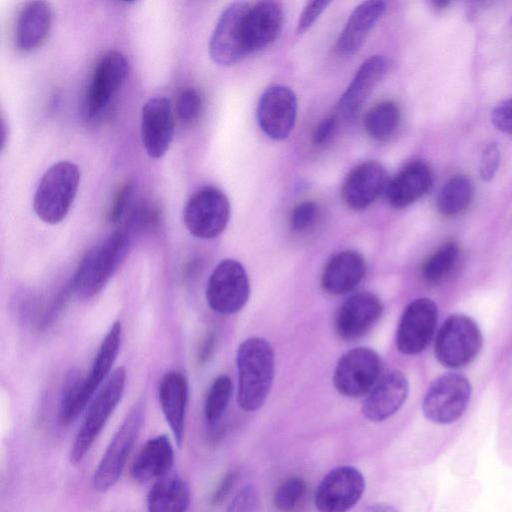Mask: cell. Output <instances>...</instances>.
<instances>
[{
  "label": "cell",
  "mask_w": 512,
  "mask_h": 512,
  "mask_svg": "<svg viewBox=\"0 0 512 512\" xmlns=\"http://www.w3.org/2000/svg\"><path fill=\"white\" fill-rule=\"evenodd\" d=\"M383 307L379 298L370 292H359L345 300L335 317V330L344 340L364 336L378 321Z\"/></svg>",
  "instance_id": "e0dca14e"
},
{
  "label": "cell",
  "mask_w": 512,
  "mask_h": 512,
  "mask_svg": "<svg viewBox=\"0 0 512 512\" xmlns=\"http://www.w3.org/2000/svg\"><path fill=\"white\" fill-rule=\"evenodd\" d=\"M472 184L470 180L457 175L442 187L437 198V209L444 216H453L463 211L471 201Z\"/></svg>",
  "instance_id": "1f68e13d"
},
{
  "label": "cell",
  "mask_w": 512,
  "mask_h": 512,
  "mask_svg": "<svg viewBox=\"0 0 512 512\" xmlns=\"http://www.w3.org/2000/svg\"><path fill=\"white\" fill-rule=\"evenodd\" d=\"M431 183L430 168L421 161L411 162L387 184L385 189L387 201L397 209L407 207L421 198L428 191Z\"/></svg>",
  "instance_id": "484cf974"
},
{
  "label": "cell",
  "mask_w": 512,
  "mask_h": 512,
  "mask_svg": "<svg viewBox=\"0 0 512 512\" xmlns=\"http://www.w3.org/2000/svg\"><path fill=\"white\" fill-rule=\"evenodd\" d=\"M230 203L220 189L206 186L196 191L187 201L183 219L187 230L200 239L220 235L230 219Z\"/></svg>",
  "instance_id": "30bf717a"
},
{
  "label": "cell",
  "mask_w": 512,
  "mask_h": 512,
  "mask_svg": "<svg viewBox=\"0 0 512 512\" xmlns=\"http://www.w3.org/2000/svg\"><path fill=\"white\" fill-rule=\"evenodd\" d=\"M249 292V280L243 265L234 259H224L209 277L206 300L213 311L230 315L245 306Z\"/></svg>",
  "instance_id": "8fae6325"
},
{
  "label": "cell",
  "mask_w": 512,
  "mask_h": 512,
  "mask_svg": "<svg viewBox=\"0 0 512 512\" xmlns=\"http://www.w3.org/2000/svg\"><path fill=\"white\" fill-rule=\"evenodd\" d=\"M338 123V118L335 115L328 116L321 120L316 126L312 141L316 146L326 144L334 135Z\"/></svg>",
  "instance_id": "7bdbcfd3"
},
{
  "label": "cell",
  "mask_w": 512,
  "mask_h": 512,
  "mask_svg": "<svg viewBox=\"0 0 512 512\" xmlns=\"http://www.w3.org/2000/svg\"><path fill=\"white\" fill-rule=\"evenodd\" d=\"M409 384L396 369L385 372L363 402V416L371 422H381L393 416L405 403Z\"/></svg>",
  "instance_id": "ac0fdd59"
},
{
  "label": "cell",
  "mask_w": 512,
  "mask_h": 512,
  "mask_svg": "<svg viewBox=\"0 0 512 512\" xmlns=\"http://www.w3.org/2000/svg\"><path fill=\"white\" fill-rule=\"evenodd\" d=\"M387 68L388 61L382 55L371 56L361 64L338 102L339 112L345 119H352L359 113Z\"/></svg>",
  "instance_id": "ffe728a7"
},
{
  "label": "cell",
  "mask_w": 512,
  "mask_h": 512,
  "mask_svg": "<svg viewBox=\"0 0 512 512\" xmlns=\"http://www.w3.org/2000/svg\"><path fill=\"white\" fill-rule=\"evenodd\" d=\"M79 181V168L72 162L60 161L49 167L34 194L36 215L47 224L61 222L75 199Z\"/></svg>",
  "instance_id": "3957f363"
},
{
  "label": "cell",
  "mask_w": 512,
  "mask_h": 512,
  "mask_svg": "<svg viewBox=\"0 0 512 512\" xmlns=\"http://www.w3.org/2000/svg\"><path fill=\"white\" fill-rule=\"evenodd\" d=\"M491 121L498 130L512 135V98L505 100L493 109Z\"/></svg>",
  "instance_id": "b9f144b4"
},
{
  "label": "cell",
  "mask_w": 512,
  "mask_h": 512,
  "mask_svg": "<svg viewBox=\"0 0 512 512\" xmlns=\"http://www.w3.org/2000/svg\"><path fill=\"white\" fill-rule=\"evenodd\" d=\"M482 334L477 323L462 314L450 315L442 324L435 341V356L448 368H460L478 355Z\"/></svg>",
  "instance_id": "52a82bcc"
},
{
  "label": "cell",
  "mask_w": 512,
  "mask_h": 512,
  "mask_svg": "<svg viewBox=\"0 0 512 512\" xmlns=\"http://www.w3.org/2000/svg\"><path fill=\"white\" fill-rule=\"evenodd\" d=\"M259 493L252 484L242 487L230 502L226 512H258Z\"/></svg>",
  "instance_id": "74e56055"
},
{
  "label": "cell",
  "mask_w": 512,
  "mask_h": 512,
  "mask_svg": "<svg viewBox=\"0 0 512 512\" xmlns=\"http://www.w3.org/2000/svg\"><path fill=\"white\" fill-rule=\"evenodd\" d=\"M202 107L201 96L192 87L182 90L176 101V114L183 122H192L200 114Z\"/></svg>",
  "instance_id": "d590c367"
},
{
  "label": "cell",
  "mask_w": 512,
  "mask_h": 512,
  "mask_svg": "<svg viewBox=\"0 0 512 512\" xmlns=\"http://www.w3.org/2000/svg\"><path fill=\"white\" fill-rule=\"evenodd\" d=\"M331 4V1H310L300 13L297 23V34L305 33L318 19L322 12Z\"/></svg>",
  "instance_id": "ab89813d"
},
{
  "label": "cell",
  "mask_w": 512,
  "mask_h": 512,
  "mask_svg": "<svg viewBox=\"0 0 512 512\" xmlns=\"http://www.w3.org/2000/svg\"><path fill=\"white\" fill-rule=\"evenodd\" d=\"M145 419V401L138 400L107 446L92 478L97 492H106L119 480Z\"/></svg>",
  "instance_id": "8992f818"
},
{
  "label": "cell",
  "mask_w": 512,
  "mask_h": 512,
  "mask_svg": "<svg viewBox=\"0 0 512 512\" xmlns=\"http://www.w3.org/2000/svg\"><path fill=\"white\" fill-rule=\"evenodd\" d=\"M319 213L318 205L313 201H303L296 205L290 216V227L294 232L301 233L310 228Z\"/></svg>",
  "instance_id": "8d00e7d4"
},
{
  "label": "cell",
  "mask_w": 512,
  "mask_h": 512,
  "mask_svg": "<svg viewBox=\"0 0 512 512\" xmlns=\"http://www.w3.org/2000/svg\"><path fill=\"white\" fill-rule=\"evenodd\" d=\"M385 9L383 1H366L356 6L337 39L338 53L349 56L358 52Z\"/></svg>",
  "instance_id": "d4e9b609"
},
{
  "label": "cell",
  "mask_w": 512,
  "mask_h": 512,
  "mask_svg": "<svg viewBox=\"0 0 512 512\" xmlns=\"http://www.w3.org/2000/svg\"><path fill=\"white\" fill-rule=\"evenodd\" d=\"M126 370L119 367L109 375L105 384L90 402L69 453L72 465L80 463L106 425L124 393Z\"/></svg>",
  "instance_id": "5b68a950"
},
{
  "label": "cell",
  "mask_w": 512,
  "mask_h": 512,
  "mask_svg": "<svg viewBox=\"0 0 512 512\" xmlns=\"http://www.w3.org/2000/svg\"><path fill=\"white\" fill-rule=\"evenodd\" d=\"M363 512H401L397 507L388 503H375L368 506Z\"/></svg>",
  "instance_id": "f6af8a7d"
},
{
  "label": "cell",
  "mask_w": 512,
  "mask_h": 512,
  "mask_svg": "<svg viewBox=\"0 0 512 512\" xmlns=\"http://www.w3.org/2000/svg\"><path fill=\"white\" fill-rule=\"evenodd\" d=\"M471 400V385L459 373H446L430 385L421 411L430 424L447 430L465 415Z\"/></svg>",
  "instance_id": "277c9868"
},
{
  "label": "cell",
  "mask_w": 512,
  "mask_h": 512,
  "mask_svg": "<svg viewBox=\"0 0 512 512\" xmlns=\"http://www.w3.org/2000/svg\"><path fill=\"white\" fill-rule=\"evenodd\" d=\"M158 397L163 415L178 447L182 446L188 402V382L179 371H169L160 380Z\"/></svg>",
  "instance_id": "7402d4cb"
},
{
  "label": "cell",
  "mask_w": 512,
  "mask_h": 512,
  "mask_svg": "<svg viewBox=\"0 0 512 512\" xmlns=\"http://www.w3.org/2000/svg\"><path fill=\"white\" fill-rule=\"evenodd\" d=\"M387 173L384 166L368 160L355 166L342 186V198L352 210L361 211L369 207L386 189Z\"/></svg>",
  "instance_id": "d6986e66"
},
{
  "label": "cell",
  "mask_w": 512,
  "mask_h": 512,
  "mask_svg": "<svg viewBox=\"0 0 512 512\" xmlns=\"http://www.w3.org/2000/svg\"><path fill=\"white\" fill-rule=\"evenodd\" d=\"M174 463L173 446L166 435L150 438L140 449L131 465V476L137 482L157 480L171 471Z\"/></svg>",
  "instance_id": "4316f807"
},
{
  "label": "cell",
  "mask_w": 512,
  "mask_h": 512,
  "mask_svg": "<svg viewBox=\"0 0 512 512\" xmlns=\"http://www.w3.org/2000/svg\"><path fill=\"white\" fill-rule=\"evenodd\" d=\"M53 21V12L45 1H28L19 10L15 23V45L18 50L30 52L47 40Z\"/></svg>",
  "instance_id": "44dd1931"
},
{
  "label": "cell",
  "mask_w": 512,
  "mask_h": 512,
  "mask_svg": "<svg viewBox=\"0 0 512 512\" xmlns=\"http://www.w3.org/2000/svg\"><path fill=\"white\" fill-rule=\"evenodd\" d=\"M437 319L438 309L433 300L418 298L409 303L397 328L398 350L406 355L423 351L434 335Z\"/></svg>",
  "instance_id": "5bb4252c"
},
{
  "label": "cell",
  "mask_w": 512,
  "mask_h": 512,
  "mask_svg": "<svg viewBox=\"0 0 512 512\" xmlns=\"http://www.w3.org/2000/svg\"><path fill=\"white\" fill-rule=\"evenodd\" d=\"M306 483L298 476L284 480L276 489L273 497L275 507L282 512L294 510L306 493Z\"/></svg>",
  "instance_id": "e575fe53"
},
{
  "label": "cell",
  "mask_w": 512,
  "mask_h": 512,
  "mask_svg": "<svg viewBox=\"0 0 512 512\" xmlns=\"http://www.w3.org/2000/svg\"><path fill=\"white\" fill-rule=\"evenodd\" d=\"M128 74L126 57L115 50L104 52L97 60L84 98L87 118L103 115L123 86Z\"/></svg>",
  "instance_id": "9c48e42d"
},
{
  "label": "cell",
  "mask_w": 512,
  "mask_h": 512,
  "mask_svg": "<svg viewBox=\"0 0 512 512\" xmlns=\"http://www.w3.org/2000/svg\"><path fill=\"white\" fill-rule=\"evenodd\" d=\"M189 505V486L172 471L155 480L147 495L148 512H186Z\"/></svg>",
  "instance_id": "83f0119b"
},
{
  "label": "cell",
  "mask_w": 512,
  "mask_h": 512,
  "mask_svg": "<svg viewBox=\"0 0 512 512\" xmlns=\"http://www.w3.org/2000/svg\"><path fill=\"white\" fill-rule=\"evenodd\" d=\"M238 369L237 402L247 412L264 404L274 378V352L270 343L261 337L243 341L236 354Z\"/></svg>",
  "instance_id": "6da1fadb"
},
{
  "label": "cell",
  "mask_w": 512,
  "mask_h": 512,
  "mask_svg": "<svg viewBox=\"0 0 512 512\" xmlns=\"http://www.w3.org/2000/svg\"><path fill=\"white\" fill-rule=\"evenodd\" d=\"M400 122V109L394 101L386 100L371 107L364 116L366 133L374 140H388Z\"/></svg>",
  "instance_id": "f546056e"
},
{
  "label": "cell",
  "mask_w": 512,
  "mask_h": 512,
  "mask_svg": "<svg viewBox=\"0 0 512 512\" xmlns=\"http://www.w3.org/2000/svg\"><path fill=\"white\" fill-rule=\"evenodd\" d=\"M365 271V260L359 252L340 251L326 263L321 275V287L330 295L346 294L362 281Z\"/></svg>",
  "instance_id": "603a6c76"
},
{
  "label": "cell",
  "mask_w": 512,
  "mask_h": 512,
  "mask_svg": "<svg viewBox=\"0 0 512 512\" xmlns=\"http://www.w3.org/2000/svg\"><path fill=\"white\" fill-rule=\"evenodd\" d=\"M460 257L456 243L448 242L435 251L423 264V278L431 283L443 281L455 268Z\"/></svg>",
  "instance_id": "d6a6232c"
},
{
  "label": "cell",
  "mask_w": 512,
  "mask_h": 512,
  "mask_svg": "<svg viewBox=\"0 0 512 512\" xmlns=\"http://www.w3.org/2000/svg\"><path fill=\"white\" fill-rule=\"evenodd\" d=\"M365 490L362 473L353 466H340L329 471L315 492L319 512H348L361 499Z\"/></svg>",
  "instance_id": "4fadbf2b"
},
{
  "label": "cell",
  "mask_w": 512,
  "mask_h": 512,
  "mask_svg": "<svg viewBox=\"0 0 512 512\" xmlns=\"http://www.w3.org/2000/svg\"><path fill=\"white\" fill-rule=\"evenodd\" d=\"M283 10L279 3L261 1L250 5L246 18V38L249 53L270 46L280 34Z\"/></svg>",
  "instance_id": "cb8c5ba5"
},
{
  "label": "cell",
  "mask_w": 512,
  "mask_h": 512,
  "mask_svg": "<svg viewBox=\"0 0 512 512\" xmlns=\"http://www.w3.org/2000/svg\"><path fill=\"white\" fill-rule=\"evenodd\" d=\"M236 479L237 474L235 471L227 472L214 489L210 497V503L212 505H218L222 503L230 494L233 486L235 485Z\"/></svg>",
  "instance_id": "ee69618b"
},
{
  "label": "cell",
  "mask_w": 512,
  "mask_h": 512,
  "mask_svg": "<svg viewBox=\"0 0 512 512\" xmlns=\"http://www.w3.org/2000/svg\"><path fill=\"white\" fill-rule=\"evenodd\" d=\"M233 384L229 376H217L209 387L204 401V417L209 425H215L229 404Z\"/></svg>",
  "instance_id": "836d02e7"
},
{
  "label": "cell",
  "mask_w": 512,
  "mask_h": 512,
  "mask_svg": "<svg viewBox=\"0 0 512 512\" xmlns=\"http://www.w3.org/2000/svg\"><path fill=\"white\" fill-rule=\"evenodd\" d=\"M83 377L72 372L66 379L60 398L58 420L62 426L74 422L91 401L82 386Z\"/></svg>",
  "instance_id": "4dcf8cb0"
},
{
  "label": "cell",
  "mask_w": 512,
  "mask_h": 512,
  "mask_svg": "<svg viewBox=\"0 0 512 512\" xmlns=\"http://www.w3.org/2000/svg\"><path fill=\"white\" fill-rule=\"evenodd\" d=\"M140 131L151 158H160L167 152L174 135V115L167 98L157 96L146 101L141 110Z\"/></svg>",
  "instance_id": "2e32d148"
},
{
  "label": "cell",
  "mask_w": 512,
  "mask_h": 512,
  "mask_svg": "<svg viewBox=\"0 0 512 512\" xmlns=\"http://www.w3.org/2000/svg\"><path fill=\"white\" fill-rule=\"evenodd\" d=\"M134 193V183L125 182L117 191L108 213L111 223H118L129 210Z\"/></svg>",
  "instance_id": "f35d334b"
},
{
  "label": "cell",
  "mask_w": 512,
  "mask_h": 512,
  "mask_svg": "<svg viewBox=\"0 0 512 512\" xmlns=\"http://www.w3.org/2000/svg\"><path fill=\"white\" fill-rule=\"evenodd\" d=\"M121 334V323L116 321L102 340L89 373L83 377V389L90 400L103 381L107 380L120 349Z\"/></svg>",
  "instance_id": "f1b7e54d"
},
{
  "label": "cell",
  "mask_w": 512,
  "mask_h": 512,
  "mask_svg": "<svg viewBox=\"0 0 512 512\" xmlns=\"http://www.w3.org/2000/svg\"><path fill=\"white\" fill-rule=\"evenodd\" d=\"M294 91L284 85H272L261 95L257 106V121L271 139L282 140L292 131L297 115Z\"/></svg>",
  "instance_id": "9a60e30c"
},
{
  "label": "cell",
  "mask_w": 512,
  "mask_h": 512,
  "mask_svg": "<svg viewBox=\"0 0 512 512\" xmlns=\"http://www.w3.org/2000/svg\"><path fill=\"white\" fill-rule=\"evenodd\" d=\"M250 5L249 2H234L221 13L209 42L210 57L218 65H234L250 54L246 38Z\"/></svg>",
  "instance_id": "ba28073f"
},
{
  "label": "cell",
  "mask_w": 512,
  "mask_h": 512,
  "mask_svg": "<svg viewBox=\"0 0 512 512\" xmlns=\"http://www.w3.org/2000/svg\"><path fill=\"white\" fill-rule=\"evenodd\" d=\"M129 247L126 230H117L87 252L72 281V291L81 298L97 294L124 259Z\"/></svg>",
  "instance_id": "7a4b0ae2"
},
{
  "label": "cell",
  "mask_w": 512,
  "mask_h": 512,
  "mask_svg": "<svg viewBox=\"0 0 512 512\" xmlns=\"http://www.w3.org/2000/svg\"><path fill=\"white\" fill-rule=\"evenodd\" d=\"M500 163V150L497 144L491 143L483 151L480 162V176L483 180L489 181L497 172Z\"/></svg>",
  "instance_id": "60d3db41"
},
{
  "label": "cell",
  "mask_w": 512,
  "mask_h": 512,
  "mask_svg": "<svg viewBox=\"0 0 512 512\" xmlns=\"http://www.w3.org/2000/svg\"><path fill=\"white\" fill-rule=\"evenodd\" d=\"M381 371L379 355L368 347H357L338 360L333 383L340 394L359 397L372 390L382 376Z\"/></svg>",
  "instance_id": "7c38bea8"
}]
</instances>
